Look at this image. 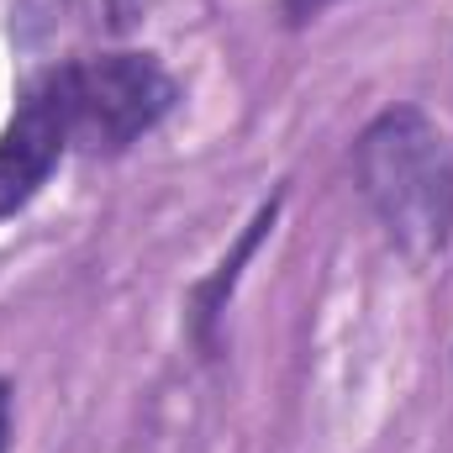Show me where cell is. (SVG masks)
Returning <instances> with one entry per match:
<instances>
[{
  "label": "cell",
  "instance_id": "8992f818",
  "mask_svg": "<svg viewBox=\"0 0 453 453\" xmlns=\"http://www.w3.org/2000/svg\"><path fill=\"white\" fill-rule=\"evenodd\" d=\"M0 453H11V385L0 380Z\"/></svg>",
  "mask_w": 453,
  "mask_h": 453
},
{
  "label": "cell",
  "instance_id": "6da1fadb",
  "mask_svg": "<svg viewBox=\"0 0 453 453\" xmlns=\"http://www.w3.org/2000/svg\"><path fill=\"white\" fill-rule=\"evenodd\" d=\"M353 174L369 211L411 264H433L453 237V148L417 106L380 111L353 142Z\"/></svg>",
  "mask_w": 453,
  "mask_h": 453
},
{
  "label": "cell",
  "instance_id": "5b68a950",
  "mask_svg": "<svg viewBox=\"0 0 453 453\" xmlns=\"http://www.w3.org/2000/svg\"><path fill=\"white\" fill-rule=\"evenodd\" d=\"M338 0H280V11H285V21L290 27H306V21H317L322 11H333Z\"/></svg>",
  "mask_w": 453,
  "mask_h": 453
},
{
  "label": "cell",
  "instance_id": "7a4b0ae2",
  "mask_svg": "<svg viewBox=\"0 0 453 453\" xmlns=\"http://www.w3.org/2000/svg\"><path fill=\"white\" fill-rule=\"evenodd\" d=\"M64 69H69L74 148L85 153H121L180 106V85L153 53H101Z\"/></svg>",
  "mask_w": 453,
  "mask_h": 453
},
{
  "label": "cell",
  "instance_id": "3957f363",
  "mask_svg": "<svg viewBox=\"0 0 453 453\" xmlns=\"http://www.w3.org/2000/svg\"><path fill=\"white\" fill-rule=\"evenodd\" d=\"M74 148V111H69V69H48L27 85L16 111L0 132V222L16 217L64 164Z\"/></svg>",
  "mask_w": 453,
  "mask_h": 453
},
{
  "label": "cell",
  "instance_id": "277c9868",
  "mask_svg": "<svg viewBox=\"0 0 453 453\" xmlns=\"http://www.w3.org/2000/svg\"><path fill=\"white\" fill-rule=\"evenodd\" d=\"M274 217H280V196L253 211L248 232L237 237V248L217 264V274H206V280L190 290V333H196V342H201L206 353H217V322H222L226 301H232V290H237V280H242V264H248V258L258 253V242L274 232Z\"/></svg>",
  "mask_w": 453,
  "mask_h": 453
}]
</instances>
